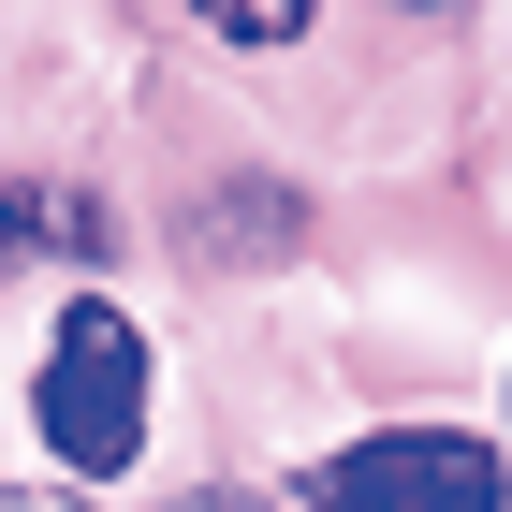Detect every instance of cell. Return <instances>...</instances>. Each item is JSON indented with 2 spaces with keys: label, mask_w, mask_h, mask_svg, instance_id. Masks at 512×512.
Segmentation results:
<instances>
[{
  "label": "cell",
  "mask_w": 512,
  "mask_h": 512,
  "mask_svg": "<svg viewBox=\"0 0 512 512\" xmlns=\"http://www.w3.org/2000/svg\"><path fill=\"white\" fill-rule=\"evenodd\" d=\"M147 410H161V352H147V322H132L118 293H74V308L44 322V381H30L44 454H59L74 483H118L132 454H147Z\"/></svg>",
  "instance_id": "cell-1"
},
{
  "label": "cell",
  "mask_w": 512,
  "mask_h": 512,
  "mask_svg": "<svg viewBox=\"0 0 512 512\" xmlns=\"http://www.w3.org/2000/svg\"><path fill=\"white\" fill-rule=\"evenodd\" d=\"M308 512H512V469L469 425H381L308 469Z\"/></svg>",
  "instance_id": "cell-2"
},
{
  "label": "cell",
  "mask_w": 512,
  "mask_h": 512,
  "mask_svg": "<svg viewBox=\"0 0 512 512\" xmlns=\"http://www.w3.org/2000/svg\"><path fill=\"white\" fill-rule=\"evenodd\" d=\"M30 249H59V235H44V205H30V191H15V176H0V278L30 264Z\"/></svg>",
  "instance_id": "cell-3"
},
{
  "label": "cell",
  "mask_w": 512,
  "mask_h": 512,
  "mask_svg": "<svg viewBox=\"0 0 512 512\" xmlns=\"http://www.w3.org/2000/svg\"><path fill=\"white\" fill-rule=\"evenodd\" d=\"M0 512H103V498H15V483H0Z\"/></svg>",
  "instance_id": "cell-4"
}]
</instances>
